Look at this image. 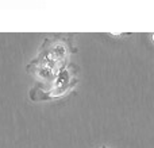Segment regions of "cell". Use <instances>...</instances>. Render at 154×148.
<instances>
[{
	"mask_svg": "<svg viewBox=\"0 0 154 148\" xmlns=\"http://www.w3.org/2000/svg\"><path fill=\"white\" fill-rule=\"evenodd\" d=\"M77 84V67L73 64L68 62L64 67L58 72L56 79H54L53 85L50 89L43 90L41 87H34L35 90L43 93L42 97L38 98L39 100H49V98H54V97H60V96L68 93L69 90H72L75 87V85Z\"/></svg>",
	"mask_w": 154,
	"mask_h": 148,
	"instance_id": "6da1fadb",
	"label": "cell"
},
{
	"mask_svg": "<svg viewBox=\"0 0 154 148\" xmlns=\"http://www.w3.org/2000/svg\"><path fill=\"white\" fill-rule=\"evenodd\" d=\"M27 72L31 74L37 81L43 82L45 85H48L49 82L53 84L54 79H56V77H57V74H58L56 70H53L51 67H49V66H46V65L38 62L35 58L27 65Z\"/></svg>",
	"mask_w": 154,
	"mask_h": 148,
	"instance_id": "7a4b0ae2",
	"label": "cell"
},
{
	"mask_svg": "<svg viewBox=\"0 0 154 148\" xmlns=\"http://www.w3.org/2000/svg\"><path fill=\"white\" fill-rule=\"evenodd\" d=\"M152 40H153V43H154V34H152Z\"/></svg>",
	"mask_w": 154,
	"mask_h": 148,
	"instance_id": "3957f363",
	"label": "cell"
},
{
	"mask_svg": "<svg viewBox=\"0 0 154 148\" xmlns=\"http://www.w3.org/2000/svg\"><path fill=\"white\" fill-rule=\"evenodd\" d=\"M101 148H108V147H107V146H103V147H101Z\"/></svg>",
	"mask_w": 154,
	"mask_h": 148,
	"instance_id": "277c9868",
	"label": "cell"
}]
</instances>
